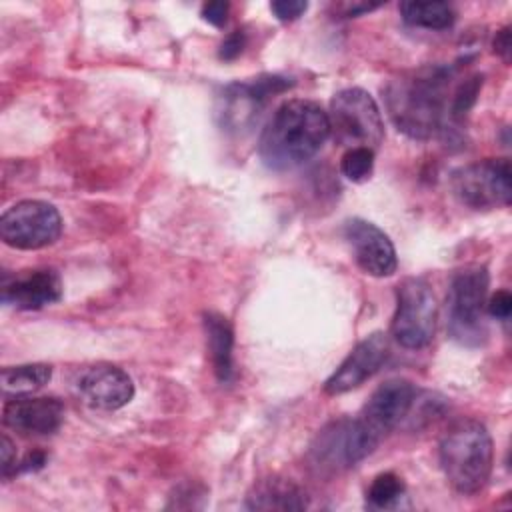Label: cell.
<instances>
[{
    "label": "cell",
    "instance_id": "obj_1",
    "mask_svg": "<svg viewBox=\"0 0 512 512\" xmlns=\"http://www.w3.org/2000/svg\"><path fill=\"white\" fill-rule=\"evenodd\" d=\"M454 68L426 66L392 78L384 102L394 126L414 140H430L454 130L450 116Z\"/></svg>",
    "mask_w": 512,
    "mask_h": 512
},
{
    "label": "cell",
    "instance_id": "obj_2",
    "mask_svg": "<svg viewBox=\"0 0 512 512\" xmlns=\"http://www.w3.org/2000/svg\"><path fill=\"white\" fill-rule=\"evenodd\" d=\"M328 136V112L314 100L294 98L278 106L268 120L258 154L270 170H292L316 156Z\"/></svg>",
    "mask_w": 512,
    "mask_h": 512
},
{
    "label": "cell",
    "instance_id": "obj_3",
    "mask_svg": "<svg viewBox=\"0 0 512 512\" xmlns=\"http://www.w3.org/2000/svg\"><path fill=\"white\" fill-rule=\"evenodd\" d=\"M438 458L448 484L458 494H476L486 486L494 464L490 432L474 418H460L444 432Z\"/></svg>",
    "mask_w": 512,
    "mask_h": 512
},
{
    "label": "cell",
    "instance_id": "obj_4",
    "mask_svg": "<svg viewBox=\"0 0 512 512\" xmlns=\"http://www.w3.org/2000/svg\"><path fill=\"white\" fill-rule=\"evenodd\" d=\"M378 442L360 418H338L328 422L312 440L308 464L318 476H334L370 456Z\"/></svg>",
    "mask_w": 512,
    "mask_h": 512
},
{
    "label": "cell",
    "instance_id": "obj_5",
    "mask_svg": "<svg viewBox=\"0 0 512 512\" xmlns=\"http://www.w3.org/2000/svg\"><path fill=\"white\" fill-rule=\"evenodd\" d=\"M490 276L486 266L468 264L454 272L448 288V332L464 346H478L486 338V296Z\"/></svg>",
    "mask_w": 512,
    "mask_h": 512
},
{
    "label": "cell",
    "instance_id": "obj_6",
    "mask_svg": "<svg viewBox=\"0 0 512 512\" xmlns=\"http://www.w3.org/2000/svg\"><path fill=\"white\" fill-rule=\"evenodd\" d=\"M330 134L342 146L376 150L384 140L382 112L364 88H344L330 100Z\"/></svg>",
    "mask_w": 512,
    "mask_h": 512
},
{
    "label": "cell",
    "instance_id": "obj_7",
    "mask_svg": "<svg viewBox=\"0 0 512 512\" xmlns=\"http://www.w3.org/2000/svg\"><path fill=\"white\" fill-rule=\"evenodd\" d=\"M438 306L430 284L424 278H404L396 288V312L390 332L394 340L408 348H426L436 332Z\"/></svg>",
    "mask_w": 512,
    "mask_h": 512
},
{
    "label": "cell",
    "instance_id": "obj_8",
    "mask_svg": "<svg viewBox=\"0 0 512 512\" xmlns=\"http://www.w3.org/2000/svg\"><path fill=\"white\" fill-rule=\"evenodd\" d=\"M454 196L472 210H492L510 204L512 168L508 158H486L458 168L450 180Z\"/></svg>",
    "mask_w": 512,
    "mask_h": 512
},
{
    "label": "cell",
    "instance_id": "obj_9",
    "mask_svg": "<svg viewBox=\"0 0 512 512\" xmlns=\"http://www.w3.org/2000/svg\"><path fill=\"white\" fill-rule=\"evenodd\" d=\"M62 234V216L44 200H20L0 216V238L18 250H40Z\"/></svg>",
    "mask_w": 512,
    "mask_h": 512
},
{
    "label": "cell",
    "instance_id": "obj_10",
    "mask_svg": "<svg viewBox=\"0 0 512 512\" xmlns=\"http://www.w3.org/2000/svg\"><path fill=\"white\" fill-rule=\"evenodd\" d=\"M292 82L278 74H264L248 82H232L218 96L216 116L228 132H244L254 126L270 98L288 90Z\"/></svg>",
    "mask_w": 512,
    "mask_h": 512
},
{
    "label": "cell",
    "instance_id": "obj_11",
    "mask_svg": "<svg viewBox=\"0 0 512 512\" xmlns=\"http://www.w3.org/2000/svg\"><path fill=\"white\" fill-rule=\"evenodd\" d=\"M416 400L418 388L410 380L390 378L372 392L358 418L378 440H382L410 414Z\"/></svg>",
    "mask_w": 512,
    "mask_h": 512
},
{
    "label": "cell",
    "instance_id": "obj_12",
    "mask_svg": "<svg viewBox=\"0 0 512 512\" xmlns=\"http://www.w3.org/2000/svg\"><path fill=\"white\" fill-rule=\"evenodd\" d=\"M78 398L94 410H118L134 398V382L114 364H92L78 372L74 380Z\"/></svg>",
    "mask_w": 512,
    "mask_h": 512
},
{
    "label": "cell",
    "instance_id": "obj_13",
    "mask_svg": "<svg viewBox=\"0 0 512 512\" xmlns=\"http://www.w3.org/2000/svg\"><path fill=\"white\" fill-rule=\"evenodd\" d=\"M344 238L348 240L356 264L370 276H392L398 268L396 248L388 234L364 218L344 222Z\"/></svg>",
    "mask_w": 512,
    "mask_h": 512
},
{
    "label": "cell",
    "instance_id": "obj_14",
    "mask_svg": "<svg viewBox=\"0 0 512 512\" xmlns=\"http://www.w3.org/2000/svg\"><path fill=\"white\" fill-rule=\"evenodd\" d=\"M388 352H390V346H388L386 334L374 332L366 336L354 346V350L324 382V392L330 396H338L362 386L368 378H372L384 366Z\"/></svg>",
    "mask_w": 512,
    "mask_h": 512
},
{
    "label": "cell",
    "instance_id": "obj_15",
    "mask_svg": "<svg viewBox=\"0 0 512 512\" xmlns=\"http://www.w3.org/2000/svg\"><path fill=\"white\" fill-rule=\"evenodd\" d=\"M2 422L22 436H48L62 426L64 404L50 396H14L4 404Z\"/></svg>",
    "mask_w": 512,
    "mask_h": 512
},
{
    "label": "cell",
    "instance_id": "obj_16",
    "mask_svg": "<svg viewBox=\"0 0 512 512\" xmlns=\"http://www.w3.org/2000/svg\"><path fill=\"white\" fill-rule=\"evenodd\" d=\"M62 298V280L50 268L24 270L2 280V302L18 310H40Z\"/></svg>",
    "mask_w": 512,
    "mask_h": 512
},
{
    "label": "cell",
    "instance_id": "obj_17",
    "mask_svg": "<svg viewBox=\"0 0 512 512\" xmlns=\"http://www.w3.org/2000/svg\"><path fill=\"white\" fill-rule=\"evenodd\" d=\"M244 506L248 510H304L308 498L292 480L270 476L250 488Z\"/></svg>",
    "mask_w": 512,
    "mask_h": 512
},
{
    "label": "cell",
    "instance_id": "obj_18",
    "mask_svg": "<svg viewBox=\"0 0 512 512\" xmlns=\"http://www.w3.org/2000/svg\"><path fill=\"white\" fill-rule=\"evenodd\" d=\"M204 332L206 344L212 360V370L220 382H230L234 374L232 348H234V330L226 316L218 312H204Z\"/></svg>",
    "mask_w": 512,
    "mask_h": 512
},
{
    "label": "cell",
    "instance_id": "obj_19",
    "mask_svg": "<svg viewBox=\"0 0 512 512\" xmlns=\"http://www.w3.org/2000/svg\"><path fill=\"white\" fill-rule=\"evenodd\" d=\"M400 16L408 26L426 30H446L456 20V10L448 2H400Z\"/></svg>",
    "mask_w": 512,
    "mask_h": 512
},
{
    "label": "cell",
    "instance_id": "obj_20",
    "mask_svg": "<svg viewBox=\"0 0 512 512\" xmlns=\"http://www.w3.org/2000/svg\"><path fill=\"white\" fill-rule=\"evenodd\" d=\"M52 378L50 364H20L2 368V390L6 396H28L46 386Z\"/></svg>",
    "mask_w": 512,
    "mask_h": 512
},
{
    "label": "cell",
    "instance_id": "obj_21",
    "mask_svg": "<svg viewBox=\"0 0 512 512\" xmlns=\"http://www.w3.org/2000/svg\"><path fill=\"white\" fill-rule=\"evenodd\" d=\"M404 494V482L398 474L394 472H382L378 474L368 492H366V504L370 508H378V510H386L398 504V500Z\"/></svg>",
    "mask_w": 512,
    "mask_h": 512
},
{
    "label": "cell",
    "instance_id": "obj_22",
    "mask_svg": "<svg viewBox=\"0 0 512 512\" xmlns=\"http://www.w3.org/2000/svg\"><path fill=\"white\" fill-rule=\"evenodd\" d=\"M342 174L352 182H364L374 170V150L370 148H348L340 160Z\"/></svg>",
    "mask_w": 512,
    "mask_h": 512
},
{
    "label": "cell",
    "instance_id": "obj_23",
    "mask_svg": "<svg viewBox=\"0 0 512 512\" xmlns=\"http://www.w3.org/2000/svg\"><path fill=\"white\" fill-rule=\"evenodd\" d=\"M270 10L274 12V16L280 22H292V20H298L308 10V2H304V0H276V2L270 4Z\"/></svg>",
    "mask_w": 512,
    "mask_h": 512
},
{
    "label": "cell",
    "instance_id": "obj_24",
    "mask_svg": "<svg viewBox=\"0 0 512 512\" xmlns=\"http://www.w3.org/2000/svg\"><path fill=\"white\" fill-rule=\"evenodd\" d=\"M486 312L496 320H508L512 312V296L508 290H498L490 300H486Z\"/></svg>",
    "mask_w": 512,
    "mask_h": 512
},
{
    "label": "cell",
    "instance_id": "obj_25",
    "mask_svg": "<svg viewBox=\"0 0 512 512\" xmlns=\"http://www.w3.org/2000/svg\"><path fill=\"white\" fill-rule=\"evenodd\" d=\"M228 12H230V4L218 0V2H206V4L202 6V10H200V16H202V20H206L208 24L220 28V26L226 24Z\"/></svg>",
    "mask_w": 512,
    "mask_h": 512
},
{
    "label": "cell",
    "instance_id": "obj_26",
    "mask_svg": "<svg viewBox=\"0 0 512 512\" xmlns=\"http://www.w3.org/2000/svg\"><path fill=\"white\" fill-rule=\"evenodd\" d=\"M246 46V34L244 30H234L222 44H220V52L218 56L222 60H234L236 56H240V52Z\"/></svg>",
    "mask_w": 512,
    "mask_h": 512
},
{
    "label": "cell",
    "instance_id": "obj_27",
    "mask_svg": "<svg viewBox=\"0 0 512 512\" xmlns=\"http://www.w3.org/2000/svg\"><path fill=\"white\" fill-rule=\"evenodd\" d=\"M0 452H2V478H10L16 474L18 456H16V448H14L12 440L6 434H2Z\"/></svg>",
    "mask_w": 512,
    "mask_h": 512
},
{
    "label": "cell",
    "instance_id": "obj_28",
    "mask_svg": "<svg viewBox=\"0 0 512 512\" xmlns=\"http://www.w3.org/2000/svg\"><path fill=\"white\" fill-rule=\"evenodd\" d=\"M44 464H46V454L44 452H40V450L28 452L22 460H18L16 474H20V472H34V470L42 468Z\"/></svg>",
    "mask_w": 512,
    "mask_h": 512
},
{
    "label": "cell",
    "instance_id": "obj_29",
    "mask_svg": "<svg viewBox=\"0 0 512 512\" xmlns=\"http://www.w3.org/2000/svg\"><path fill=\"white\" fill-rule=\"evenodd\" d=\"M510 46H512V42H510V28L504 26L502 30L496 32V38H494V52H496L504 62H508V60H510Z\"/></svg>",
    "mask_w": 512,
    "mask_h": 512
},
{
    "label": "cell",
    "instance_id": "obj_30",
    "mask_svg": "<svg viewBox=\"0 0 512 512\" xmlns=\"http://www.w3.org/2000/svg\"><path fill=\"white\" fill-rule=\"evenodd\" d=\"M380 4H366V2H352V4H346L344 6V16L352 18V16H358L362 12H370V10H376Z\"/></svg>",
    "mask_w": 512,
    "mask_h": 512
}]
</instances>
